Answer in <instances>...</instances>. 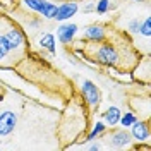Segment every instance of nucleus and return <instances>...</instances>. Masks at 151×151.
Returning a JSON list of instances; mask_svg holds the SVG:
<instances>
[{
	"label": "nucleus",
	"instance_id": "9b49d317",
	"mask_svg": "<svg viewBox=\"0 0 151 151\" xmlns=\"http://www.w3.org/2000/svg\"><path fill=\"white\" fill-rule=\"evenodd\" d=\"M120 115H122V112H120V108H119V106H110L106 112H103V120L106 122V125L113 127V125H117V124H119Z\"/></svg>",
	"mask_w": 151,
	"mask_h": 151
},
{
	"label": "nucleus",
	"instance_id": "6e6552de",
	"mask_svg": "<svg viewBox=\"0 0 151 151\" xmlns=\"http://www.w3.org/2000/svg\"><path fill=\"white\" fill-rule=\"evenodd\" d=\"M134 79L144 83V84H150V57L144 55V58H139V62L134 65Z\"/></svg>",
	"mask_w": 151,
	"mask_h": 151
},
{
	"label": "nucleus",
	"instance_id": "f8f14e48",
	"mask_svg": "<svg viewBox=\"0 0 151 151\" xmlns=\"http://www.w3.org/2000/svg\"><path fill=\"white\" fill-rule=\"evenodd\" d=\"M40 47L41 48H47L50 53H55L57 45H55V36L52 33H45L43 36L40 38Z\"/></svg>",
	"mask_w": 151,
	"mask_h": 151
},
{
	"label": "nucleus",
	"instance_id": "f257e3e1",
	"mask_svg": "<svg viewBox=\"0 0 151 151\" xmlns=\"http://www.w3.org/2000/svg\"><path fill=\"white\" fill-rule=\"evenodd\" d=\"M79 43H81L79 53L88 57L89 60L98 62V64L106 67L119 69V70H125V69L129 70V67L124 62V52H134L131 41H127L122 48L117 43H112L108 38L103 41H88V43H84V40H83Z\"/></svg>",
	"mask_w": 151,
	"mask_h": 151
},
{
	"label": "nucleus",
	"instance_id": "4468645a",
	"mask_svg": "<svg viewBox=\"0 0 151 151\" xmlns=\"http://www.w3.org/2000/svg\"><path fill=\"white\" fill-rule=\"evenodd\" d=\"M55 12H57V5L47 0V2L43 4L41 10H40L38 14H41V16H43L45 19H53V17H55Z\"/></svg>",
	"mask_w": 151,
	"mask_h": 151
},
{
	"label": "nucleus",
	"instance_id": "a211bd4d",
	"mask_svg": "<svg viewBox=\"0 0 151 151\" xmlns=\"http://www.w3.org/2000/svg\"><path fill=\"white\" fill-rule=\"evenodd\" d=\"M45 2H47V0H24L26 7H28V9H31V10H35V12H40Z\"/></svg>",
	"mask_w": 151,
	"mask_h": 151
},
{
	"label": "nucleus",
	"instance_id": "6ab92c4d",
	"mask_svg": "<svg viewBox=\"0 0 151 151\" xmlns=\"http://www.w3.org/2000/svg\"><path fill=\"white\" fill-rule=\"evenodd\" d=\"M139 24H141V21H139V19H132V21H129V24H127V29H129V33H137V29H139Z\"/></svg>",
	"mask_w": 151,
	"mask_h": 151
},
{
	"label": "nucleus",
	"instance_id": "1a4fd4ad",
	"mask_svg": "<svg viewBox=\"0 0 151 151\" xmlns=\"http://www.w3.org/2000/svg\"><path fill=\"white\" fill-rule=\"evenodd\" d=\"M77 24L74 22H65V24H62L60 28L57 29V38H58V41L60 43H64V45H69V43H72V40L74 36L77 35Z\"/></svg>",
	"mask_w": 151,
	"mask_h": 151
},
{
	"label": "nucleus",
	"instance_id": "412c9836",
	"mask_svg": "<svg viewBox=\"0 0 151 151\" xmlns=\"http://www.w3.org/2000/svg\"><path fill=\"white\" fill-rule=\"evenodd\" d=\"M103 146L100 144V142H91L89 146H88V150H91V151H98V150H101Z\"/></svg>",
	"mask_w": 151,
	"mask_h": 151
},
{
	"label": "nucleus",
	"instance_id": "f3484780",
	"mask_svg": "<svg viewBox=\"0 0 151 151\" xmlns=\"http://www.w3.org/2000/svg\"><path fill=\"white\" fill-rule=\"evenodd\" d=\"M112 7V0H98L94 4V12L96 14H106Z\"/></svg>",
	"mask_w": 151,
	"mask_h": 151
},
{
	"label": "nucleus",
	"instance_id": "423d86ee",
	"mask_svg": "<svg viewBox=\"0 0 151 151\" xmlns=\"http://www.w3.org/2000/svg\"><path fill=\"white\" fill-rule=\"evenodd\" d=\"M17 125V115L12 110L0 113V136H10Z\"/></svg>",
	"mask_w": 151,
	"mask_h": 151
},
{
	"label": "nucleus",
	"instance_id": "39448f33",
	"mask_svg": "<svg viewBox=\"0 0 151 151\" xmlns=\"http://www.w3.org/2000/svg\"><path fill=\"white\" fill-rule=\"evenodd\" d=\"M108 31L106 29V24H89L86 26L84 31H83V40L86 41H103L108 38Z\"/></svg>",
	"mask_w": 151,
	"mask_h": 151
},
{
	"label": "nucleus",
	"instance_id": "0eeeda50",
	"mask_svg": "<svg viewBox=\"0 0 151 151\" xmlns=\"http://www.w3.org/2000/svg\"><path fill=\"white\" fill-rule=\"evenodd\" d=\"M131 136L137 142L150 141V122L148 120H136L131 125Z\"/></svg>",
	"mask_w": 151,
	"mask_h": 151
},
{
	"label": "nucleus",
	"instance_id": "2eb2a0df",
	"mask_svg": "<svg viewBox=\"0 0 151 151\" xmlns=\"http://www.w3.org/2000/svg\"><path fill=\"white\" fill-rule=\"evenodd\" d=\"M137 120V117H136V113L134 112H125L124 115H120V120H119V124L122 125L124 129H129L132 124Z\"/></svg>",
	"mask_w": 151,
	"mask_h": 151
},
{
	"label": "nucleus",
	"instance_id": "ddd939ff",
	"mask_svg": "<svg viewBox=\"0 0 151 151\" xmlns=\"http://www.w3.org/2000/svg\"><path fill=\"white\" fill-rule=\"evenodd\" d=\"M105 132H106V124H105V122H96V124H94V127H93V131L86 136L84 142H86V141H94L96 137L103 136Z\"/></svg>",
	"mask_w": 151,
	"mask_h": 151
},
{
	"label": "nucleus",
	"instance_id": "4be33fe9",
	"mask_svg": "<svg viewBox=\"0 0 151 151\" xmlns=\"http://www.w3.org/2000/svg\"><path fill=\"white\" fill-rule=\"evenodd\" d=\"M134 2H146V0H134Z\"/></svg>",
	"mask_w": 151,
	"mask_h": 151
},
{
	"label": "nucleus",
	"instance_id": "f03ea898",
	"mask_svg": "<svg viewBox=\"0 0 151 151\" xmlns=\"http://www.w3.org/2000/svg\"><path fill=\"white\" fill-rule=\"evenodd\" d=\"M10 19L5 16H0V67H14L21 62L19 55L10 48L9 40H7V26Z\"/></svg>",
	"mask_w": 151,
	"mask_h": 151
},
{
	"label": "nucleus",
	"instance_id": "9d476101",
	"mask_svg": "<svg viewBox=\"0 0 151 151\" xmlns=\"http://www.w3.org/2000/svg\"><path fill=\"white\" fill-rule=\"evenodd\" d=\"M77 9H79L77 2H64V4L57 5V12H55V17L53 19H57V21H67V19H70L77 12Z\"/></svg>",
	"mask_w": 151,
	"mask_h": 151
},
{
	"label": "nucleus",
	"instance_id": "20e7f679",
	"mask_svg": "<svg viewBox=\"0 0 151 151\" xmlns=\"http://www.w3.org/2000/svg\"><path fill=\"white\" fill-rule=\"evenodd\" d=\"M106 142L110 148H129L132 142V136L127 129H112L106 134Z\"/></svg>",
	"mask_w": 151,
	"mask_h": 151
},
{
	"label": "nucleus",
	"instance_id": "7ed1b4c3",
	"mask_svg": "<svg viewBox=\"0 0 151 151\" xmlns=\"http://www.w3.org/2000/svg\"><path fill=\"white\" fill-rule=\"evenodd\" d=\"M81 94H83L84 101L88 103V106H89L93 112L100 106V103H101V91H100V88L94 84L93 81H89V79H84V81H83V84H81Z\"/></svg>",
	"mask_w": 151,
	"mask_h": 151
},
{
	"label": "nucleus",
	"instance_id": "aec40b11",
	"mask_svg": "<svg viewBox=\"0 0 151 151\" xmlns=\"http://www.w3.org/2000/svg\"><path fill=\"white\" fill-rule=\"evenodd\" d=\"M94 4H96V2H88L84 7H83V14H89V12H94Z\"/></svg>",
	"mask_w": 151,
	"mask_h": 151
},
{
	"label": "nucleus",
	"instance_id": "dca6fc26",
	"mask_svg": "<svg viewBox=\"0 0 151 151\" xmlns=\"http://www.w3.org/2000/svg\"><path fill=\"white\" fill-rule=\"evenodd\" d=\"M137 35H141L144 36L148 41H150V36H151V19L146 17L142 21L141 24H139V29H137Z\"/></svg>",
	"mask_w": 151,
	"mask_h": 151
}]
</instances>
